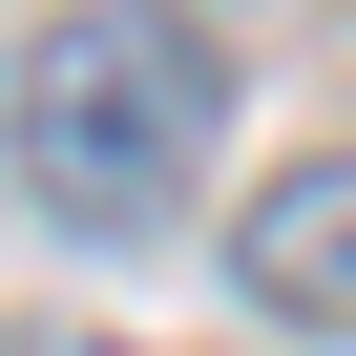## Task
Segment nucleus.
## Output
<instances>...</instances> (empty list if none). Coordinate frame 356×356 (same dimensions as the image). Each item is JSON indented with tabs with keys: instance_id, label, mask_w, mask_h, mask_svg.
<instances>
[{
	"instance_id": "1",
	"label": "nucleus",
	"mask_w": 356,
	"mask_h": 356,
	"mask_svg": "<svg viewBox=\"0 0 356 356\" xmlns=\"http://www.w3.org/2000/svg\"><path fill=\"white\" fill-rule=\"evenodd\" d=\"M210 126H231V63L168 22V0H84L22 63V189L63 231H168L189 168H210Z\"/></svg>"
},
{
	"instance_id": "2",
	"label": "nucleus",
	"mask_w": 356,
	"mask_h": 356,
	"mask_svg": "<svg viewBox=\"0 0 356 356\" xmlns=\"http://www.w3.org/2000/svg\"><path fill=\"white\" fill-rule=\"evenodd\" d=\"M252 293L273 314H356V168H293L252 210Z\"/></svg>"
},
{
	"instance_id": "3",
	"label": "nucleus",
	"mask_w": 356,
	"mask_h": 356,
	"mask_svg": "<svg viewBox=\"0 0 356 356\" xmlns=\"http://www.w3.org/2000/svg\"><path fill=\"white\" fill-rule=\"evenodd\" d=\"M0 356H126V335H0Z\"/></svg>"
}]
</instances>
